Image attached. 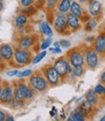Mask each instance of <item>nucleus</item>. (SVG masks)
Wrapping results in <instances>:
<instances>
[{
	"label": "nucleus",
	"instance_id": "423d86ee",
	"mask_svg": "<svg viewBox=\"0 0 105 121\" xmlns=\"http://www.w3.org/2000/svg\"><path fill=\"white\" fill-rule=\"evenodd\" d=\"M98 53L94 49H89L86 52L85 54V60L86 64L91 69H95L99 64V58H98Z\"/></svg>",
	"mask_w": 105,
	"mask_h": 121
},
{
	"label": "nucleus",
	"instance_id": "4be33fe9",
	"mask_svg": "<svg viewBox=\"0 0 105 121\" xmlns=\"http://www.w3.org/2000/svg\"><path fill=\"white\" fill-rule=\"evenodd\" d=\"M47 56V51L46 50H42L40 53H38V54H36V56H34L33 57V59H32V64L33 65H36V64H38V63H40L41 60Z\"/></svg>",
	"mask_w": 105,
	"mask_h": 121
},
{
	"label": "nucleus",
	"instance_id": "f03ea898",
	"mask_svg": "<svg viewBox=\"0 0 105 121\" xmlns=\"http://www.w3.org/2000/svg\"><path fill=\"white\" fill-rule=\"evenodd\" d=\"M52 66L55 67V69L57 71L61 77H64L67 74H72L73 66L69 63V60H66L65 58H61L56 60Z\"/></svg>",
	"mask_w": 105,
	"mask_h": 121
},
{
	"label": "nucleus",
	"instance_id": "1a4fd4ad",
	"mask_svg": "<svg viewBox=\"0 0 105 121\" xmlns=\"http://www.w3.org/2000/svg\"><path fill=\"white\" fill-rule=\"evenodd\" d=\"M15 96V89H13L12 86H5L1 89V92H0V100L1 103H5V104H9Z\"/></svg>",
	"mask_w": 105,
	"mask_h": 121
},
{
	"label": "nucleus",
	"instance_id": "ea45409f",
	"mask_svg": "<svg viewBox=\"0 0 105 121\" xmlns=\"http://www.w3.org/2000/svg\"><path fill=\"white\" fill-rule=\"evenodd\" d=\"M52 46L54 47H58V46H61V44H59V42H52Z\"/></svg>",
	"mask_w": 105,
	"mask_h": 121
},
{
	"label": "nucleus",
	"instance_id": "bb28decb",
	"mask_svg": "<svg viewBox=\"0 0 105 121\" xmlns=\"http://www.w3.org/2000/svg\"><path fill=\"white\" fill-rule=\"evenodd\" d=\"M31 75H32V70L31 69H24V70L19 71V73L17 74V77H19V78H24V77L31 76Z\"/></svg>",
	"mask_w": 105,
	"mask_h": 121
},
{
	"label": "nucleus",
	"instance_id": "a18cd8bd",
	"mask_svg": "<svg viewBox=\"0 0 105 121\" xmlns=\"http://www.w3.org/2000/svg\"><path fill=\"white\" fill-rule=\"evenodd\" d=\"M3 1H4V0H1V2H3Z\"/></svg>",
	"mask_w": 105,
	"mask_h": 121
},
{
	"label": "nucleus",
	"instance_id": "c9c22d12",
	"mask_svg": "<svg viewBox=\"0 0 105 121\" xmlns=\"http://www.w3.org/2000/svg\"><path fill=\"white\" fill-rule=\"evenodd\" d=\"M100 82L102 83V84H104L105 85V70L101 73V75H100Z\"/></svg>",
	"mask_w": 105,
	"mask_h": 121
},
{
	"label": "nucleus",
	"instance_id": "aec40b11",
	"mask_svg": "<svg viewBox=\"0 0 105 121\" xmlns=\"http://www.w3.org/2000/svg\"><path fill=\"white\" fill-rule=\"evenodd\" d=\"M85 118H86L85 114L79 109V108H77V109L70 114V116L68 117V120H72V121H84Z\"/></svg>",
	"mask_w": 105,
	"mask_h": 121
},
{
	"label": "nucleus",
	"instance_id": "37998d69",
	"mask_svg": "<svg viewBox=\"0 0 105 121\" xmlns=\"http://www.w3.org/2000/svg\"><path fill=\"white\" fill-rule=\"evenodd\" d=\"M100 121H105V115H104V116H103V117L100 119Z\"/></svg>",
	"mask_w": 105,
	"mask_h": 121
},
{
	"label": "nucleus",
	"instance_id": "473e14b6",
	"mask_svg": "<svg viewBox=\"0 0 105 121\" xmlns=\"http://www.w3.org/2000/svg\"><path fill=\"white\" fill-rule=\"evenodd\" d=\"M19 73V70L18 69H12V70H9L6 72V75L8 76H17V74Z\"/></svg>",
	"mask_w": 105,
	"mask_h": 121
},
{
	"label": "nucleus",
	"instance_id": "6ab92c4d",
	"mask_svg": "<svg viewBox=\"0 0 105 121\" xmlns=\"http://www.w3.org/2000/svg\"><path fill=\"white\" fill-rule=\"evenodd\" d=\"M27 21H28L27 15L21 13V14L18 15L16 17V19H15V26H16V27H18V28H21L22 26H24L26 25Z\"/></svg>",
	"mask_w": 105,
	"mask_h": 121
},
{
	"label": "nucleus",
	"instance_id": "c85d7f7f",
	"mask_svg": "<svg viewBox=\"0 0 105 121\" xmlns=\"http://www.w3.org/2000/svg\"><path fill=\"white\" fill-rule=\"evenodd\" d=\"M62 47L61 46H58V47H51L50 48V52L52 53V54H54V55H57V54H61V52H62Z\"/></svg>",
	"mask_w": 105,
	"mask_h": 121
},
{
	"label": "nucleus",
	"instance_id": "a878e982",
	"mask_svg": "<svg viewBox=\"0 0 105 121\" xmlns=\"http://www.w3.org/2000/svg\"><path fill=\"white\" fill-rule=\"evenodd\" d=\"M94 92L98 95V96H105V86L102 84V83H100V84H97L94 88Z\"/></svg>",
	"mask_w": 105,
	"mask_h": 121
},
{
	"label": "nucleus",
	"instance_id": "7ed1b4c3",
	"mask_svg": "<svg viewBox=\"0 0 105 121\" xmlns=\"http://www.w3.org/2000/svg\"><path fill=\"white\" fill-rule=\"evenodd\" d=\"M29 85L31 86L32 90L38 91V92H43L47 90L48 86L50 85L46 77L41 74H32L29 78Z\"/></svg>",
	"mask_w": 105,
	"mask_h": 121
},
{
	"label": "nucleus",
	"instance_id": "f704fd0d",
	"mask_svg": "<svg viewBox=\"0 0 105 121\" xmlns=\"http://www.w3.org/2000/svg\"><path fill=\"white\" fill-rule=\"evenodd\" d=\"M0 120L1 121H5L6 120V114H5V112L3 110L0 111Z\"/></svg>",
	"mask_w": 105,
	"mask_h": 121
},
{
	"label": "nucleus",
	"instance_id": "9b49d317",
	"mask_svg": "<svg viewBox=\"0 0 105 121\" xmlns=\"http://www.w3.org/2000/svg\"><path fill=\"white\" fill-rule=\"evenodd\" d=\"M93 49L98 54H104L105 52V32H101L98 34L93 42Z\"/></svg>",
	"mask_w": 105,
	"mask_h": 121
},
{
	"label": "nucleus",
	"instance_id": "72a5a7b5",
	"mask_svg": "<svg viewBox=\"0 0 105 121\" xmlns=\"http://www.w3.org/2000/svg\"><path fill=\"white\" fill-rule=\"evenodd\" d=\"M94 39H95V37H93V36H89V37H87L86 38V42L87 43H93L94 42Z\"/></svg>",
	"mask_w": 105,
	"mask_h": 121
},
{
	"label": "nucleus",
	"instance_id": "393cba45",
	"mask_svg": "<svg viewBox=\"0 0 105 121\" xmlns=\"http://www.w3.org/2000/svg\"><path fill=\"white\" fill-rule=\"evenodd\" d=\"M52 44V38H51V37H47V38H45V39L42 40L41 45H40V49L41 50H46V49H48L51 46Z\"/></svg>",
	"mask_w": 105,
	"mask_h": 121
},
{
	"label": "nucleus",
	"instance_id": "f8f14e48",
	"mask_svg": "<svg viewBox=\"0 0 105 121\" xmlns=\"http://www.w3.org/2000/svg\"><path fill=\"white\" fill-rule=\"evenodd\" d=\"M89 15L92 17H97L101 12V3L98 0H89L88 7Z\"/></svg>",
	"mask_w": 105,
	"mask_h": 121
},
{
	"label": "nucleus",
	"instance_id": "4c0bfd02",
	"mask_svg": "<svg viewBox=\"0 0 105 121\" xmlns=\"http://www.w3.org/2000/svg\"><path fill=\"white\" fill-rule=\"evenodd\" d=\"M14 120H15V118H14L12 115H9V116L6 117V120H5V121H14Z\"/></svg>",
	"mask_w": 105,
	"mask_h": 121
},
{
	"label": "nucleus",
	"instance_id": "5701e85b",
	"mask_svg": "<svg viewBox=\"0 0 105 121\" xmlns=\"http://www.w3.org/2000/svg\"><path fill=\"white\" fill-rule=\"evenodd\" d=\"M97 26V21L96 19L93 18H89L87 22H86V29L87 30H93Z\"/></svg>",
	"mask_w": 105,
	"mask_h": 121
},
{
	"label": "nucleus",
	"instance_id": "9d476101",
	"mask_svg": "<svg viewBox=\"0 0 105 121\" xmlns=\"http://www.w3.org/2000/svg\"><path fill=\"white\" fill-rule=\"evenodd\" d=\"M14 54H15V49L9 44H3L0 49V57H1L2 60L8 62L14 59Z\"/></svg>",
	"mask_w": 105,
	"mask_h": 121
},
{
	"label": "nucleus",
	"instance_id": "2f4dec72",
	"mask_svg": "<svg viewBox=\"0 0 105 121\" xmlns=\"http://www.w3.org/2000/svg\"><path fill=\"white\" fill-rule=\"evenodd\" d=\"M56 4L57 3L55 1H52V0H47V1H46V7H47V9H49V10L54 9Z\"/></svg>",
	"mask_w": 105,
	"mask_h": 121
},
{
	"label": "nucleus",
	"instance_id": "f257e3e1",
	"mask_svg": "<svg viewBox=\"0 0 105 121\" xmlns=\"http://www.w3.org/2000/svg\"><path fill=\"white\" fill-rule=\"evenodd\" d=\"M33 97V92L31 88L29 87L24 82L17 83L16 88H15V96L14 98L17 100H30Z\"/></svg>",
	"mask_w": 105,
	"mask_h": 121
},
{
	"label": "nucleus",
	"instance_id": "39448f33",
	"mask_svg": "<svg viewBox=\"0 0 105 121\" xmlns=\"http://www.w3.org/2000/svg\"><path fill=\"white\" fill-rule=\"evenodd\" d=\"M43 74H44V76L46 77V79L48 80L49 84L51 86H56L58 84L61 76H59V74L55 69L54 66H46L43 69Z\"/></svg>",
	"mask_w": 105,
	"mask_h": 121
},
{
	"label": "nucleus",
	"instance_id": "412c9836",
	"mask_svg": "<svg viewBox=\"0 0 105 121\" xmlns=\"http://www.w3.org/2000/svg\"><path fill=\"white\" fill-rule=\"evenodd\" d=\"M86 100H88L89 103H92L93 104H96L97 103H98V95H97L94 90H89L88 92L86 93Z\"/></svg>",
	"mask_w": 105,
	"mask_h": 121
},
{
	"label": "nucleus",
	"instance_id": "f3484780",
	"mask_svg": "<svg viewBox=\"0 0 105 121\" xmlns=\"http://www.w3.org/2000/svg\"><path fill=\"white\" fill-rule=\"evenodd\" d=\"M70 13L75 15L76 17H79V18H81L83 16V11H82V7L80 5V2L72 1L71 7H70Z\"/></svg>",
	"mask_w": 105,
	"mask_h": 121
},
{
	"label": "nucleus",
	"instance_id": "cd10ccee",
	"mask_svg": "<svg viewBox=\"0 0 105 121\" xmlns=\"http://www.w3.org/2000/svg\"><path fill=\"white\" fill-rule=\"evenodd\" d=\"M35 11H36V9L34 8V7L28 6V7H24L20 12H21L22 14H25V15H31V14H33Z\"/></svg>",
	"mask_w": 105,
	"mask_h": 121
},
{
	"label": "nucleus",
	"instance_id": "ddd939ff",
	"mask_svg": "<svg viewBox=\"0 0 105 121\" xmlns=\"http://www.w3.org/2000/svg\"><path fill=\"white\" fill-rule=\"evenodd\" d=\"M66 19H67V25H68V28L72 30H77L81 27L80 24V18L76 17L75 15L68 13L66 14Z\"/></svg>",
	"mask_w": 105,
	"mask_h": 121
},
{
	"label": "nucleus",
	"instance_id": "2eb2a0df",
	"mask_svg": "<svg viewBox=\"0 0 105 121\" xmlns=\"http://www.w3.org/2000/svg\"><path fill=\"white\" fill-rule=\"evenodd\" d=\"M38 27H39V31L42 35L47 36V37H52V28L47 21L40 22Z\"/></svg>",
	"mask_w": 105,
	"mask_h": 121
},
{
	"label": "nucleus",
	"instance_id": "6e6552de",
	"mask_svg": "<svg viewBox=\"0 0 105 121\" xmlns=\"http://www.w3.org/2000/svg\"><path fill=\"white\" fill-rule=\"evenodd\" d=\"M54 28L57 30L58 33H63V32L66 31V29L68 28L66 14L58 13L57 15L55 20H54Z\"/></svg>",
	"mask_w": 105,
	"mask_h": 121
},
{
	"label": "nucleus",
	"instance_id": "49530a36",
	"mask_svg": "<svg viewBox=\"0 0 105 121\" xmlns=\"http://www.w3.org/2000/svg\"><path fill=\"white\" fill-rule=\"evenodd\" d=\"M104 56H105V52H104Z\"/></svg>",
	"mask_w": 105,
	"mask_h": 121
},
{
	"label": "nucleus",
	"instance_id": "7c9ffc66",
	"mask_svg": "<svg viewBox=\"0 0 105 121\" xmlns=\"http://www.w3.org/2000/svg\"><path fill=\"white\" fill-rule=\"evenodd\" d=\"M59 44H61V46L64 49H67L71 46V42L69 40H66V39H61L59 40Z\"/></svg>",
	"mask_w": 105,
	"mask_h": 121
},
{
	"label": "nucleus",
	"instance_id": "c03bdc74",
	"mask_svg": "<svg viewBox=\"0 0 105 121\" xmlns=\"http://www.w3.org/2000/svg\"><path fill=\"white\" fill-rule=\"evenodd\" d=\"M52 1H55V2H56V3H57V2H58V1H61V0H52Z\"/></svg>",
	"mask_w": 105,
	"mask_h": 121
},
{
	"label": "nucleus",
	"instance_id": "4468645a",
	"mask_svg": "<svg viewBox=\"0 0 105 121\" xmlns=\"http://www.w3.org/2000/svg\"><path fill=\"white\" fill-rule=\"evenodd\" d=\"M35 44V38L32 35H25L19 40V47L21 49L28 50Z\"/></svg>",
	"mask_w": 105,
	"mask_h": 121
},
{
	"label": "nucleus",
	"instance_id": "dca6fc26",
	"mask_svg": "<svg viewBox=\"0 0 105 121\" xmlns=\"http://www.w3.org/2000/svg\"><path fill=\"white\" fill-rule=\"evenodd\" d=\"M71 0H61L57 4V11L61 14H68V11H70L71 7Z\"/></svg>",
	"mask_w": 105,
	"mask_h": 121
},
{
	"label": "nucleus",
	"instance_id": "58836bf2",
	"mask_svg": "<svg viewBox=\"0 0 105 121\" xmlns=\"http://www.w3.org/2000/svg\"><path fill=\"white\" fill-rule=\"evenodd\" d=\"M78 1L82 4H86V3H89V0H78Z\"/></svg>",
	"mask_w": 105,
	"mask_h": 121
},
{
	"label": "nucleus",
	"instance_id": "e433bc0d",
	"mask_svg": "<svg viewBox=\"0 0 105 121\" xmlns=\"http://www.w3.org/2000/svg\"><path fill=\"white\" fill-rule=\"evenodd\" d=\"M56 114H57V108H56V107H54V108H52V110L50 111V115L52 117H55Z\"/></svg>",
	"mask_w": 105,
	"mask_h": 121
},
{
	"label": "nucleus",
	"instance_id": "a211bd4d",
	"mask_svg": "<svg viewBox=\"0 0 105 121\" xmlns=\"http://www.w3.org/2000/svg\"><path fill=\"white\" fill-rule=\"evenodd\" d=\"M93 105L92 103H89L88 100H85L83 103H82L80 104V107H79V109L82 111L85 114V116H87L88 114H89L92 111H93Z\"/></svg>",
	"mask_w": 105,
	"mask_h": 121
},
{
	"label": "nucleus",
	"instance_id": "a19ab883",
	"mask_svg": "<svg viewBox=\"0 0 105 121\" xmlns=\"http://www.w3.org/2000/svg\"><path fill=\"white\" fill-rule=\"evenodd\" d=\"M46 1H47V0H37V2H38L39 4H44Z\"/></svg>",
	"mask_w": 105,
	"mask_h": 121
},
{
	"label": "nucleus",
	"instance_id": "0eeeda50",
	"mask_svg": "<svg viewBox=\"0 0 105 121\" xmlns=\"http://www.w3.org/2000/svg\"><path fill=\"white\" fill-rule=\"evenodd\" d=\"M67 60H69V63L72 65V66L84 65V64L86 63L85 56L83 55V53H81L80 51H77L75 49L68 52V54H67Z\"/></svg>",
	"mask_w": 105,
	"mask_h": 121
},
{
	"label": "nucleus",
	"instance_id": "c756f323",
	"mask_svg": "<svg viewBox=\"0 0 105 121\" xmlns=\"http://www.w3.org/2000/svg\"><path fill=\"white\" fill-rule=\"evenodd\" d=\"M33 3H34V0H20V5L21 7L32 6Z\"/></svg>",
	"mask_w": 105,
	"mask_h": 121
},
{
	"label": "nucleus",
	"instance_id": "b1692460",
	"mask_svg": "<svg viewBox=\"0 0 105 121\" xmlns=\"http://www.w3.org/2000/svg\"><path fill=\"white\" fill-rule=\"evenodd\" d=\"M84 73V69L83 65H75L73 66V70H72V74L74 77H81Z\"/></svg>",
	"mask_w": 105,
	"mask_h": 121
},
{
	"label": "nucleus",
	"instance_id": "79ce46f5",
	"mask_svg": "<svg viewBox=\"0 0 105 121\" xmlns=\"http://www.w3.org/2000/svg\"><path fill=\"white\" fill-rule=\"evenodd\" d=\"M0 9H1V11H3V9H4V4H3V2L0 3Z\"/></svg>",
	"mask_w": 105,
	"mask_h": 121
},
{
	"label": "nucleus",
	"instance_id": "20e7f679",
	"mask_svg": "<svg viewBox=\"0 0 105 121\" xmlns=\"http://www.w3.org/2000/svg\"><path fill=\"white\" fill-rule=\"evenodd\" d=\"M32 56H31V53L29 51H26L25 49H21V48H17L15 49V54H14V63L22 66V65H28L30 63V60H32Z\"/></svg>",
	"mask_w": 105,
	"mask_h": 121
}]
</instances>
